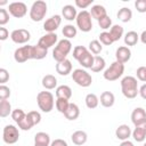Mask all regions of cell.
I'll use <instances>...</instances> for the list:
<instances>
[{
	"instance_id": "1",
	"label": "cell",
	"mask_w": 146,
	"mask_h": 146,
	"mask_svg": "<svg viewBox=\"0 0 146 146\" xmlns=\"http://www.w3.org/2000/svg\"><path fill=\"white\" fill-rule=\"evenodd\" d=\"M121 90L123 96L128 99H133L135 97H137V95L139 94L137 79L131 75L124 76L121 80Z\"/></svg>"
},
{
	"instance_id": "2",
	"label": "cell",
	"mask_w": 146,
	"mask_h": 146,
	"mask_svg": "<svg viewBox=\"0 0 146 146\" xmlns=\"http://www.w3.org/2000/svg\"><path fill=\"white\" fill-rule=\"evenodd\" d=\"M72 50V43L68 39H62L57 42L55 49L52 50V58L59 63L66 59L67 55Z\"/></svg>"
},
{
	"instance_id": "3",
	"label": "cell",
	"mask_w": 146,
	"mask_h": 146,
	"mask_svg": "<svg viewBox=\"0 0 146 146\" xmlns=\"http://www.w3.org/2000/svg\"><path fill=\"white\" fill-rule=\"evenodd\" d=\"M36 103H38L39 108L42 112L49 113L52 111L54 105H55L54 95L50 91H40L36 95Z\"/></svg>"
},
{
	"instance_id": "4",
	"label": "cell",
	"mask_w": 146,
	"mask_h": 146,
	"mask_svg": "<svg viewBox=\"0 0 146 146\" xmlns=\"http://www.w3.org/2000/svg\"><path fill=\"white\" fill-rule=\"evenodd\" d=\"M123 73H124V64L115 60L110 65V67L105 70L103 75H104V79L107 81H115L119 78H121Z\"/></svg>"
},
{
	"instance_id": "5",
	"label": "cell",
	"mask_w": 146,
	"mask_h": 146,
	"mask_svg": "<svg viewBox=\"0 0 146 146\" xmlns=\"http://www.w3.org/2000/svg\"><path fill=\"white\" fill-rule=\"evenodd\" d=\"M47 14V3L42 0H38L33 2L30 9V18L33 22H40L44 18Z\"/></svg>"
},
{
	"instance_id": "6",
	"label": "cell",
	"mask_w": 146,
	"mask_h": 146,
	"mask_svg": "<svg viewBox=\"0 0 146 146\" xmlns=\"http://www.w3.org/2000/svg\"><path fill=\"white\" fill-rule=\"evenodd\" d=\"M72 79L78 86L82 88H87L92 83L91 75L86 70H82V68H75L72 73Z\"/></svg>"
},
{
	"instance_id": "7",
	"label": "cell",
	"mask_w": 146,
	"mask_h": 146,
	"mask_svg": "<svg viewBox=\"0 0 146 146\" xmlns=\"http://www.w3.org/2000/svg\"><path fill=\"white\" fill-rule=\"evenodd\" d=\"M76 26L79 27L80 31L82 32H89L92 29V21H91V15L88 10H82L78 13L76 16Z\"/></svg>"
},
{
	"instance_id": "8",
	"label": "cell",
	"mask_w": 146,
	"mask_h": 146,
	"mask_svg": "<svg viewBox=\"0 0 146 146\" xmlns=\"http://www.w3.org/2000/svg\"><path fill=\"white\" fill-rule=\"evenodd\" d=\"M18 138H19V131L18 129L13 125V124H7L5 128H3V131H2V139L6 144L8 145H11V144H15L18 141Z\"/></svg>"
},
{
	"instance_id": "9",
	"label": "cell",
	"mask_w": 146,
	"mask_h": 146,
	"mask_svg": "<svg viewBox=\"0 0 146 146\" xmlns=\"http://www.w3.org/2000/svg\"><path fill=\"white\" fill-rule=\"evenodd\" d=\"M8 10H9V14L13 16V17H16V18H22L26 15L27 13V7L24 2H21V1H16V2H11L9 3V7H8Z\"/></svg>"
},
{
	"instance_id": "10",
	"label": "cell",
	"mask_w": 146,
	"mask_h": 146,
	"mask_svg": "<svg viewBox=\"0 0 146 146\" xmlns=\"http://www.w3.org/2000/svg\"><path fill=\"white\" fill-rule=\"evenodd\" d=\"M10 39L13 40V42H15L17 44H22V43H26L31 39V34L25 29H17L11 32Z\"/></svg>"
},
{
	"instance_id": "11",
	"label": "cell",
	"mask_w": 146,
	"mask_h": 146,
	"mask_svg": "<svg viewBox=\"0 0 146 146\" xmlns=\"http://www.w3.org/2000/svg\"><path fill=\"white\" fill-rule=\"evenodd\" d=\"M60 23H62L60 15H54L50 18L46 19V22L43 23V30L47 31L48 33H55V31L59 27Z\"/></svg>"
},
{
	"instance_id": "12",
	"label": "cell",
	"mask_w": 146,
	"mask_h": 146,
	"mask_svg": "<svg viewBox=\"0 0 146 146\" xmlns=\"http://www.w3.org/2000/svg\"><path fill=\"white\" fill-rule=\"evenodd\" d=\"M30 48L31 46H23V47H19L15 50L14 52V59L17 62V63H24L26 62L27 59H31V56H30Z\"/></svg>"
},
{
	"instance_id": "13",
	"label": "cell",
	"mask_w": 146,
	"mask_h": 146,
	"mask_svg": "<svg viewBox=\"0 0 146 146\" xmlns=\"http://www.w3.org/2000/svg\"><path fill=\"white\" fill-rule=\"evenodd\" d=\"M58 40V36L56 33H47L43 36H41L38 41V44L44 49H48L50 47H52Z\"/></svg>"
},
{
	"instance_id": "14",
	"label": "cell",
	"mask_w": 146,
	"mask_h": 146,
	"mask_svg": "<svg viewBox=\"0 0 146 146\" xmlns=\"http://www.w3.org/2000/svg\"><path fill=\"white\" fill-rule=\"evenodd\" d=\"M115 58L117 62L124 64L127 62H129V59L131 58V50L129 47L127 46H121L116 49L115 51Z\"/></svg>"
},
{
	"instance_id": "15",
	"label": "cell",
	"mask_w": 146,
	"mask_h": 146,
	"mask_svg": "<svg viewBox=\"0 0 146 146\" xmlns=\"http://www.w3.org/2000/svg\"><path fill=\"white\" fill-rule=\"evenodd\" d=\"M131 121L135 127L146 122V111L143 107H136L131 113Z\"/></svg>"
},
{
	"instance_id": "16",
	"label": "cell",
	"mask_w": 146,
	"mask_h": 146,
	"mask_svg": "<svg viewBox=\"0 0 146 146\" xmlns=\"http://www.w3.org/2000/svg\"><path fill=\"white\" fill-rule=\"evenodd\" d=\"M131 135H132V131H131V129H130V127L128 124H121L115 130L116 138L120 139V140H122V141L123 140H128Z\"/></svg>"
},
{
	"instance_id": "17",
	"label": "cell",
	"mask_w": 146,
	"mask_h": 146,
	"mask_svg": "<svg viewBox=\"0 0 146 146\" xmlns=\"http://www.w3.org/2000/svg\"><path fill=\"white\" fill-rule=\"evenodd\" d=\"M48 54V49H44L40 47L39 44L36 46H31L30 48V56L31 59H43Z\"/></svg>"
},
{
	"instance_id": "18",
	"label": "cell",
	"mask_w": 146,
	"mask_h": 146,
	"mask_svg": "<svg viewBox=\"0 0 146 146\" xmlns=\"http://www.w3.org/2000/svg\"><path fill=\"white\" fill-rule=\"evenodd\" d=\"M132 137L138 143H141L145 140V138H146V122L135 127V129L132 131Z\"/></svg>"
},
{
	"instance_id": "19",
	"label": "cell",
	"mask_w": 146,
	"mask_h": 146,
	"mask_svg": "<svg viewBox=\"0 0 146 146\" xmlns=\"http://www.w3.org/2000/svg\"><path fill=\"white\" fill-rule=\"evenodd\" d=\"M56 72L59 74V75H68L71 72H72V64H71V60L68 59H65L63 62H59L56 64Z\"/></svg>"
},
{
	"instance_id": "20",
	"label": "cell",
	"mask_w": 146,
	"mask_h": 146,
	"mask_svg": "<svg viewBox=\"0 0 146 146\" xmlns=\"http://www.w3.org/2000/svg\"><path fill=\"white\" fill-rule=\"evenodd\" d=\"M87 139H88V136H87V133H86L84 131H82V130L74 131V132L72 133V136H71L72 143H73L74 145H76V146H81V145L86 144V143H87Z\"/></svg>"
},
{
	"instance_id": "21",
	"label": "cell",
	"mask_w": 146,
	"mask_h": 146,
	"mask_svg": "<svg viewBox=\"0 0 146 146\" xmlns=\"http://www.w3.org/2000/svg\"><path fill=\"white\" fill-rule=\"evenodd\" d=\"M62 15H63V17L66 21H73V19H76L78 11H76V9H75L74 6L66 5V6H64L62 8Z\"/></svg>"
},
{
	"instance_id": "22",
	"label": "cell",
	"mask_w": 146,
	"mask_h": 146,
	"mask_svg": "<svg viewBox=\"0 0 146 146\" xmlns=\"http://www.w3.org/2000/svg\"><path fill=\"white\" fill-rule=\"evenodd\" d=\"M64 115L70 121L76 120L79 117V115H80V108H79V106L76 104H74V103H70V106H68L67 111L64 113Z\"/></svg>"
},
{
	"instance_id": "23",
	"label": "cell",
	"mask_w": 146,
	"mask_h": 146,
	"mask_svg": "<svg viewBox=\"0 0 146 146\" xmlns=\"http://www.w3.org/2000/svg\"><path fill=\"white\" fill-rule=\"evenodd\" d=\"M99 100H100V104L104 107H112L114 105L115 97H114V94L113 92H111V91H104V92H102Z\"/></svg>"
},
{
	"instance_id": "24",
	"label": "cell",
	"mask_w": 146,
	"mask_h": 146,
	"mask_svg": "<svg viewBox=\"0 0 146 146\" xmlns=\"http://www.w3.org/2000/svg\"><path fill=\"white\" fill-rule=\"evenodd\" d=\"M34 144L40 146H50V136L46 132H36L34 136Z\"/></svg>"
},
{
	"instance_id": "25",
	"label": "cell",
	"mask_w": 146,
	"mask_h": 146,
	"mask_svg": "<svg viewBox=\"0 0 146 146\" xmlns=\"http://www.w3.org/2000/svg\"><path fill=\"white\" fill-rule=\"evenodd\" d=\"M89 13H90L91 17L95 18V19H97V21H99L100 18H103V17H105V16L107 15L105 7H104V6H100V5H95V6H92Z\"/></svg>"
},
{
	"instance_id": "26",
	"label": "cell",
	"mask_w": 146,
	"mask_h": 146,
	"mask_svg": "<svg viewBox=\"0 0 146 146\" xmlns=\"http://www.w3.org/2000/svg\"><path fill=\"white\" fill-rule=\"evenodd\" d=\"M56 97L70 99L72 97V89L66 84H62V86L56 88Z\"/></svg>"
},
{
	"instance_id": "27",
	"label": "cell",
	"mask_w": 146,
	"mask_h": 146,
	"mask_svg": "<svg viewBox=\"0 0 146 146\" xmlns=\"http://www.w3.org/2000/svg\"><path fill=\"white\" fill-rule=\"evenodd\" d=\"M42 86H43L44 89L51 90V89L56 88V86H57V79L54 75H51V74H47V75H44L42 78Z\"/></svg>"
},
{
	"instance_id": "28",
	"label": "cell",
	"mask_w": 146,
	"mask_h": 146,
	"mask_svg": "<svg viewBox=\"0 0 146 146\" xmlns=\"http://www.w3.org/2000/svg\"><path fill=\"white\" fill-rule=\"evenodd\" d=\"M116 16H117V18H119L121 22L128 23V22L131 19V17H132V11H131V9H129L128 7H122L121 9H119Z\"/></svg>"
},
{
	"instance_id": "29",
	"label": "cell",
	"mask_w": 146,
	"mask_h": 146,
	"mask_svg": "<svg viewBox=\"0 0 146 146\" xmlns=\"http://www.w3.org/2000/svg\"><path fill=\"white\" fill-rule=\"evenodd\" d=\"M123 27L121 26V25H119V24H115V25H113L112 27H111V30H110V34H111V36H112V40H113V42H115V41H119L122 36H123Z\"/></svg>"
},
{
	"instance_id": "30",
	"label": "cell",
	"mask_w": 146,
	"mask_h": 146,
	"mask_svg": "<svg viewBox=\"0 0 146 146\" xmlns=\"http://www.w3.org/2000/svg\"><path fill=\"white\" fill-rule=\"evenodd\" d=\"M139 40V35L135 31H129L124 35V43L127 46H135Z\"/></svg>"
},
{
	"instance_id": "31",
	"label": "cell",
	"mask_w": 146,
	"mask_h": 146,
	"mask_svg": "<svg viewBox=\"0 0 146 146\" xmlns=\"http://www.w3.org/2000/svg\"><path fill=\"white\" fill-rule=\"evenodd\" d=\"M105 59L102 57V56H95V59H94V64L91 66V71L92 72H100L105 68Z\"/></svg>"
},
{
	"instance_id": "32",
	"label": "cell",
	"mask_w": 146,
	"mask_h": 146,
	"mask_svg": "<svg viewBox=\"0 0 146 146\" xmlns=\"http://www.w3.org/2000/svg\"><path fill=\"white\" fill-rule=\"evenodd\" d=\"M11 105L9 100H0V116L7 117L9 114H11Z\"/></svg>"
},
{
	"instance_id": "33",
	"label": "cell",
	"mask_w": 146,
	"mask_h": 146,
	"mask_svg": "<svg viewBox=\"0 0 146 146\" xmlns=\"http://www.w3.org/2000/svg\"><path fill=\"white\" fill-rule=\"evenodd\" d=\"M94 59H95V56L89 51L87 55H84L79 60V64L82 65V67H84V68H91V66L94 64Z\"/></svg>"
},
{
	"instance_id": "34",
	"label": "cell",
	"mask_w": 146,
	"mask_h": 146,
	"mask_svg": "<svg viewBox=\"0 0 146 146\" xmlns=\"http://www.w3.org/2000/svg\"><path fill=\"white\" fill-rule=\"evenodd\" d=\"M86 105H87V107L88 108H90V110H92V108H96L97 106H98V104H99V98L95 95V94H88L87 96H86Z\"/></svg>"
},
{
	"instance_id": "35",
	"label": "cell",
	"mask_w": 146,
	"mask_h": 146,
	"mask_svg": "<svg viewBox=\"0 0 146 146\" xmlns=\"http://www.w3.org/2000/svg\"><path fill=\"white\" fill-rule=\"evenodd\" d=\"M55 106L59 113L64 114L70 106V102H68V99H65V98H57L55 102Z\"/></svg>"
},
{
	"instance_id": "36",
	"label": "cell",
	"mask_w": 146,
	"mask_h": 146,
	"mask_svg": "<svg viewBox=\"0 0 146 146\" xmlns=\"http://www.w3.org/2000/svg\"><path fill=\"white\" fill-rule=\"evenodd\" d=\"M62 33H63V35L65 36V39H72V38H74V36H76L78 31H76V27H75V26H73V25H71V24H67V25H65V26L63 27Z\"/></svg>"
},
{
	"instance_id": "37",
	"label": "cell",
	"mask_w": 146,
	"mask_h": 146,
	"mask_svg": "<svg viewBox=\"0 0 146 146\" xmlns=\"http://www.w3.org/2000/svg\"><path fill=\"white\" fill-rule=\"evenodd\" d=\"M89 52V50L86 48V47H83V46H76V47H74L73 48V57L79 62L84 55H87Z\"/></svg>"
},
{
	"instance_id": "38",
	"label": "cell",
	"mask_w": 146,
	"mask_h": 146,
	"mask_svg": "<svg viewBox=\"0 0 146 146\" xmlns=\"http://www.w3.org/2000/svg\"><path fill=\"white\" fill-rule=\"evenodd\" d=\"M102 50H103V46H102L99 40H92L89 42V51L91 54L97 56L98 54H100Z\"/></svg>"
},
{
	"instance_id": "39",
	"label": "cell",
	"mask_w": 146,
	"mask_h": 146,
	"mask_svg": "<svg viewBox=\"0 0 146 146\" xmlns=\"http://www.w3.org/2000/svg\"><path fill=\"white\" fill-rule=\"evenodd\" d=\"M11 117H13V120L16 122V123H19L23 119H25V116H26V114L24 113V111L23 110H21V108H16V110H14L13 112H11Z\"/></svg>"
},
{
	"instance_id": "40",
	"label": "cell",
	"mask_w": 146,
	"mask_h": 146,
	"mask_svg": "<svg viewBox=\"0 0 146 146\" xmlns=\"http://www.w3.org/2000/svg\"><path fill=\"white\" fill-rule=\"evenodd\" d=\"M26 115H27V117L30 119V121L32 122L33 125L39 124L40 121H41V114H40L38 111H31V112H29Z\"/></svg>"
},
{
	"instance_id": "41",
	"label": "cell",
	"mask_w": 146,
	"mask_h": 146,
	"mask_svg": "<svg viewBox=\"0 0 146 146\" xmlns=\"http://www.w3.org/2000/svg\"><path fill=\"white\" fill-rule=\"evenodd\" d=\"M99 41L102 44H105V46H111L113 43V40H112L110 32H105V31L99 34Z\"/></svg>"
},
{
	"instance_id": "42",
	"label": "cell",
	"mask_w": 146,
	"mask_h": 146,
	"mask_svg": "<svg viewBox=\"0 0 146 146\" xmlns=\"http://www.w3.org/2000/svg\"><path fill=\"white\" fill-rule=\"evenodd\" d=\"M98 25H99V27L103 29V30H107V29L112 27V19H111V17L106 15L105 17L100 18V19L98 21Z\"/></svg>"
},
{
	"instance_id": "43",
	"label": "cell",
	"mask_w": 146,
	"mask_h": 146,
	"mask_svg": "<svg viewBox=\"0 0 146 146\" xmlns=\"http://www.w3.org/2000/svg\"><path fill=\"white\" fill-rule=\"evenodd\" d=\"M18 124V128H21L22 130H24V131H27V130H30V129H32L34 125L32 124V122L30 121V119L27 117V115L25 116V119H23L19 123H17Z\"/></svg>"
},
{
	"instance_id": "44",
	"label": "cell",
	"mask_w": 146,
	"mask_h": 146,
	"mask_svg": "<svg viewBox=\"0 0 146 146\" xmlns=\"http://www.w3.org/2000/svg\"><path fill=\"white\" fill-rule=\"evenodd\" d=\"M10 97V89L9 87L5 86V84H1L0 86V99L1 100H6Z\"/></svg>"
},
{
	"instance_id": "45",
	"label": "cell",
	"mask_w": 146,
	"mask_h": 146,
	"mask_svg": "<svg viewBox=\"0 0 146 146\" xmlns=\"http://www.w3.org/2000/svg\"><path fill=\"white\" fill-rule=\"evenodd\" d=\"M8 22H9V13H8L6 9L1 8V9H0V25L3 26V25L7 24Z\"/></svg>"
},
{
	"instance_id": "46",
	"label": "cell",
	"mask_w": 146,
	"mask_h": 146,
	"mask_svg": "<svg viewBox=\"0 0 146 146\" xmlns=\"http://www.w3.org/2000/svg\"><path fill=\"white\" fill-rule=\"evenodd\" d=\"M136 74H137V79L143 81V82H146V66H140L137 68L136 71Z\"/></svg>"
},
{
	"instance_id": "47",
	"label": "cell",
	"mask_w": 146,
	"mask_h": 146,
	"mask_svg": "<svg viewBox=\"0 0 146 146\" xmlns=\"http://www.w3.org/2000/svg\"><path fill=\"white\" fill-rule=\"evenodd\" d=\"M135 7L139 13H146V0H137L135 2Z\"/></svg>"
},
{
	"instance_id": "48",
	"label": "cell",
	"mask_w": 146,
	"mask_h": 146,
	"mask_svg": "<svg viewBox=\"0 0 146 146\" xmlns=\"http://www.w3.org/2000/svg\"><path fill=\"white\" fill-rule=\"evenodd\" d=\"M92 2H94V0H75V6L81 9H84L88 6H90Z\"/></svg>"
},
{
	"instance_id": "49",
	"label": "cell",
	"mask_w": 146,
	"mask_h": 146,
	"mask_svg": "<svg viewBox=\"0 0 146 146\" xmlns=\"http://www.w3.org/2000/svg\"><path fill=\"white\" fill-rule=\"evenodd\" d=\"M9 80V73L6 68H0V83L5 84Z\"/></svg>"
},
{
	"instance_id": "50",
	"label": "cell",
	"mask_w": 146,
	"mask_h": 146,
	"mask_svg": "<svg viewBox=\"0 0 146 146\" xmlns=\"http://www.w3.org/2000/svg\"><path fill=\"white\" fill-rule=\"evenodd\" d=\"M8 36H9V32H8V30H7L6 27L1 26V27H0V40H1V41H5Z\"/></svg>"
},
{
	"instance_id": "51",
	"label": "cell",
	"mask_w": 146,
	"mask_h": 146,
	"mask_svg": "<svg viewBox=\"0 0 146 146\" xmlns=\"http://www.w3.org/2000/svg\"><path fill=\"white\" fill-rule=\"evenodd\" d=\"M50 146H68V145H67V143H66L64 139L58 138V139L52 140V141L50 143Z\"/></svg>"
},
{
	"instance_id": "52",
	"label": "cell",
	"mask_w": 146,
	"mask_h": 146,
	"mask_svg": "<svg viewBox=\"0 0 146 146\" xmlns=\"http://www.w3.org/2000/svg\"><path fill=\"white\" fill-rule=\"evenodd\" d=\"M139 95L141 96L143 99H146V83H144V84L139 88Z\"/></svg>"
},
{
	"instance_id": "53",
	"label": "cell",
	"mask_w": 146,
	"mask_h": 146,
	"mask_svg": "<svg viewBox=\"0 0 146 146\" xmlns=\"http://www.w3.org/2000/svg\"><path fill=\"white\" fill-rule=\"evenodd\" d=\"M139 39H140V41H141L144 44H146V30L141 32V34L139 35Z\"/></svg>"
},
{
	"instance_id": "54",
	"label": "cell",
	"mask_w": 146,
	"mask_h": 146,
	"mask_svg": "<svg viewBox=\"0 0 146 146\" xmlns=\"http://www.w3.org/2000/svg\"><path fill=\"white\" fill-rule=\"evenodd\" d=\"M120 146H135L130 140H123L121 144H120Z\"/></svg>"
},
{
	"instance_id": "55",
	"label": "cell",
	"mask_w": 146,
	"mask_h": 146,
	"mask_svg": "<svg viewBox=\"0 0 146 146\" xmlns=\"http://www.w3.org/2000/svg\"><path fill=\"white\" fill-rule=\"evenodd\" d=\"M6 3H7V1H6V0H3V1H0V5H1V6L6 5Z\"/></svg>"
},
{
	"instance_id": "56",
	"label": "cell",
	"mask_w": 146,
	"mask_h": 146,
	"mask_svg": "<svg viewBox=\"0 0 146 146\" xmlns=\"http://www.w3.org/2000/svg\"><path fill=\"white\" fill-rule=\"evenodd\" d=\"M34 146H40V145H35V144H34Z\"/></svg>"
},
{
	"instance_id": "57",
	"label": "cell",
	"mask_w": 146,
	"mask_h": 146,
	"mask_svg": "<svg viewBox=\"0 0 146 146\" xmlns=\"http://www.w3.org/2000/svg\"><path fill=\"white\" fill-rule=\"evenodd\" d=\"M143 146H146V143H145V144H144V145H143Z\"/></svg>"
}]
</instances>
